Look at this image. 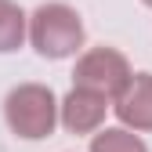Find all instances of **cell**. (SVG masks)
I'll list each match as a JSON object with an SVG mask.
<instances>
[{"label": "cell", "mask_w": 152, "mask_h": 152, "mask_svg": "<svg viewBox=\"0 0 152 152\" xmlns=\"http://www.w3.org/2000/svg\"><path fill=\"white\" fill-rule=\"evenodd\" d=\"M15 102L26 105V109L22 112L11 109V123L22 130L26 138H40L51 127V94H44V91H22V94H15Z\"/></svg>", "instance_id": "2"}, {"label": "cell", "mask_w": 152, "mask_h": 152, "mask_svg": "<svg viewBox=\"0 0 152 152\" xmlns=\"http://www.w3.org/2000/svg\"><path fill=\"white\" fill-rule=\"evenodd\" d=\"M94 152H141V145H138V141H123V138H116V134H109V138H102L98 145H94Z\"/></svg>", "instance_id": "3"}, {"label": "cell", "mask_w": 152, "mask_h": 152, "mask_svg": "<svg viewBox=\"0 0 152 152\" xmlns=\"http://www.w3.org/2000/svg\"><path fill=\"white\" fill-rule=\"evenodd\" d=\"M76 40H80V26L76 18L62 7L40 11V26H36V44L44 54H65Z\"/></svg>", "instance_id": "1"}]
</instances>
